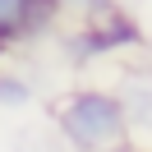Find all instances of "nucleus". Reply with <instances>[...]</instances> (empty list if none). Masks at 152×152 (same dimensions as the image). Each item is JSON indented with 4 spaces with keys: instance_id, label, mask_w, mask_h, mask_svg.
Segmentation results:
<instances>
[{
    "instance_id": "1",
    "label": "nucleus",
    "mask_w": 152,
    "mask_h": 152,
    "mask_svg": "<svg viewBox=\"0 0 152 152\" xmlns=\"http://www.w3.org/2000/svg\"><path fill=\"white\" fill-rule=\"evenodd\" d=\"M56 124L74 152H120L129 143V120H124L120 92L106 88H78L56 106Z\"/></svg>"
},
{
    "instance_id": "2",
    "label": "nucleus",
    "mask_w": 152,
    "mask_h": 152,
    "mask_svg": "<svg viewBox=\"0 0 152 152\" xmlns=\"http://www.w3.org/2000/svg\"><path fill=\"white\" fill-rule=\"evenodd\" d=\"M143 46V28L120 10H106L97 19H83L74 32H69V56L78 65L88 60H102V56H115V51H134Z\"/></svg>"
},
{
    "instance_id": "3",
    "label": "nucleus",
    "mask_w": 152,
    "mask_h": 152,
    "mask_svg": "<svg viewBox=\"0 0 152 152\" xmlns=\"http://www.w3.org/2000/svg\"><path fill=\"white\" fill-rule=\"evenodd\" d=\"M56 23H60V0H0V46L5 51L56 32Z\"/></svg>"
},
{
    "instance_id": "4",
    "label": "nucleus",
    "mask_w": 152,
    "mask_h": 152,
    "mask_svg": "<svg viewBox=\"0 0 152 152\" xmlns=\"http://www.w3.org/2000/svg\"><path fill=\"white\" fill-rule=\"evenodd\" d=\"M120 106H124V120H129V129L152 134V83H124Z\"/></svg>"
},
{
    "instance_id": "5",
    "label": "nucleus",
    "mask_w": 152,
    "mask_h": 152,
    "mask_svg": "<svg viewBox=\"0 0 152 152\" xmlns=\"http://www.w3.org/2000/svg\"><path fill=\"white\" fill-rule=\"evenodd\" d=\"M0 106L5 111H23V106H32V83L19 74H0Z\"/></svg>"
},
{
    "instance_id": "6",
    "label": "nucleus",
    "mask_w": 152,
    "mask_h": 152,
    "mask_svg": "<svg viewBox=\"0 0 152 152\" xmlns=\"http://www.w3.org/2000/svg\"><path fill=\"white\" fill-rule=\"evenodd\" d=\"M106 10H115V0H60V14H74V19H97Z\"/></svg>"
}]
</instances>
